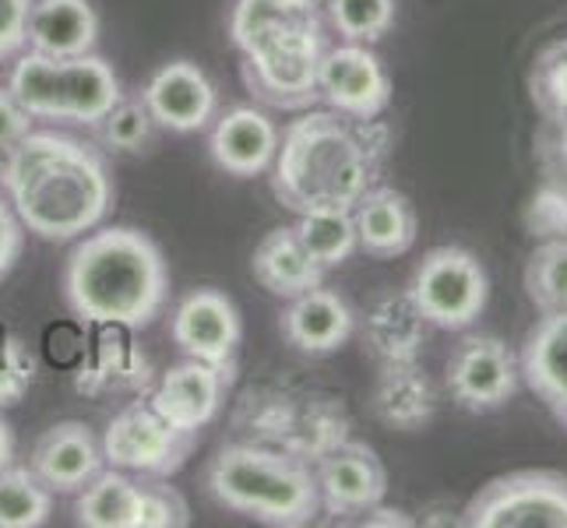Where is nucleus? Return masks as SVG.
<instances>
[{"instance_id":"f257e3e1","label":"nucleus","mask_w":567,"mask_h":528,"mask_svg":"<svg viewBox=\"0 0 567 528\" xmlns=\"http://www.w3.org/2000/svg\"><path fill=\"white\" fill-rule=\"evenodd\" d=\"M0 190L25 232L50 244L85 237L113 205L106 152L61 131H29L0 166Z\"/></svg>"},{"instance_id":"f03ea898","label":"nucleus","mask_w":567,"mask_h":528,"mask_svg":"<svg viewBox=\"0 0 567 528\" xmlns=\"http://www.w3.org/2000/svg\"><path fill=\"white\" fill-rule=\"evenodd\" d=\"M388 127L339 110H303L282 138L271 163V194L289 211L321 205H357L381 184L388 159Z\"/></svg>"},{"instance_id":"7ed1b4c3","label":"nucleus","mask_w":567,"mask_h":528,"mask_svg":"<svg viewBox=\"0 0 567 528\" xmlns=\"http://www.w3.org/2000/svg\"><path fill=\"white\" fill-rule=\"evenodd\" d=\"M169 265L148 232L95 226L64 265V303L82 324L148 328L166 310Z\"/></svg>"},{"instance_id":"20e7f679","label":"nucleus","mask_w":567,"mask_h":528,"mask_svg":"<svg viewBox=\"0 0 567 528\" xmlns=\"http://www.w3.org/2000/svg\"><path fill=\"white\" fill-rule=\"evenodd\" d=\"M212 500L265 525L300 528L321 515L315 468L292 452L261 444H229L208 465Z\"/></svg>"},{"instance_id":"39448f33","label":"nucleus","mask_w":567,"mask_h":528,"mask_svg":"<svg viewBox=\"0 0 567 528\" xmlns=\"http://www.w3.org/2000/svg\"><path fill=\"white\" fill-rule=\"evenodd\" d=\"M14 100L29 110L32 121H68L95 127L124 100L121 77L103 56H47L22 50L8 77Z\"/></svg>"},{"instance_id":"423d86ee","label":"nucleus","mask_w":567,"mask_h":528,"mask_svg":"<svg viewBox=\"0 0 567 528\" xmlns=\"http://www.w3.org/2000/svg\"><path fill=\"white\" fill-rule=\"evenodd\" d=\"M328 46V22L271 29L247 39V43L237 46L244 53L247 92L271 110H310L321 103L318 71Z\"/></svg>"},{"instance_id":"0eeeda50","label":"nucleus","mask_w":567,"mask_h":528,"mask_svg":"<svg viewBox=\"0 0 567 528\" xmlns=\"http://www.w3.org/2000/svg\"><path fill=\"white\" fill-rule=\"evenodd\" d=\"M405 292L413 297L430 328L465 331L486 310L491 279H486V268L473 250L447 244L423 253Z\"/></svg>"},{"instance_id":"6e6552de","label":"nucleus","mask_w":567,"mask_h":528,"mask_svg":"<svg viewBox=\"0 0 567 528\" xmlns=\"http://www.w3.org/2000/svg\"><path fill=\"white\" fill-rule=\"evenodd\" d=\"M468 528H567V473L518 468L497 476L465 504Z\"/></svg>"},{"instance_id":"1a4fd4ad","label":"nucleus","mask_w":567,"mask_h":528,"mask_svg":"<svg viewBox=\"0 0 567 528\" xmlns=\"http://www.w3.org/2000/svg\"><path fill=\"white\" fill-rule=\"evenodd\" d=\"M103 462L131 476L169 479L181 473L187 455L198 444V434L173 426L145 402H131L116 413L103 429Z\"/></svg>"},{"instance_id":"9d476101","label":"nucleus","mask_w":567,"mask_h":528,"mask_svg":"<svg viewBox=\"0 0 567 528\" xmlns=\"http://www.w3.org/2000/svg\"><path fill=\"white\" fill-rule=\"evenodd\" d=\"M444 384L465 413H497L518 395V356L497 335H462L447 356Z\"/></svg>"},{"instance_id":"9b49d317","label":"nucleus","mask_w":567,"mask_h":528,"mask_svg":"<svg viewBox=\"0 0 567 528\" xmlns=\"http://www.w3.org/2000/svg\"><path fill=\"white\" fill-rule=\"evenodd\" d=\"M318 92L328 110L378 121L391 106V77L381 56L363 43H331L321 56Z\"/></svg>"},{"instance_id":"f8f14e48","label":"nucleus","mask_w":567,"mask_h":528,"mask_svg":"<svg viewBox=\"0 0 567 528\" xmlns=\"http://www.w3.org/2000/svg\"><path fill=\"white\" fill-rule=\"evenodd\" d=\"M169 335L181 345L184 356L202 360L226 370L233 377L237 374V349L244 339V321L240 310L226 292L219 289H194L173 310Z\"/></svg>"},{"instance_id":"ddd939ff","label":"nucleus","mask_w":567,"mask_h":528,"mask_svg":"<svg viewBox=\"0 0 567 528\" xmlns=\"http://www.w3.org/2000/svg\"><path fill=\"white\" fill-rule=\"evenodd\" d=\"M321 511L331 518H360L388 494V473L378 452L363 441H342L315 468Z\"/></svg>"},{"instance_id":"4468645a","label":"nucleus","mask_w":567,"mask_h":528,"mask_svg":"<svg viewBox=\"0 0 567 528\" xmlns=\"http://www.w3.org/2000/svg\"><path fill=\"white\" fill-rule=\"evenodd\" d=\"M82 395H145L152 387V363L124 324H85V356L74 370Z\"/></svg>"},{"instance_id":"2eb2a0df","label":"nucleus","mask_w":567,"mask_h":528,"mask_svg":"<svg viewBox=\"0 0 567 528\" xmlns=\"http://www.w3.org/2000/svg\"><path fill=\"white\" fill-rule=\"evenodd\" d=\"M142 103L148 106L155 127L194 134L205 131L219 110V92L212 77L190 61H169L148 77L142 92Z\"/></svg>"},{"instance_id":"dca6fc26","label":"nucleus","mask_w":567,"mask_h":528,"mask_svg":"<svg viewBox=\"0 0 567 528\" xmlns=\"http://www.w3.org/2000/svg\"><path fill=\"white\" fill-rule=\"evenodd\" d=\"M229 384L233 377L226 370L187 356L184 363L169 366L166 374L148 387V405L173 426L198 434V429L208 426L215 413H219Z\"/></svg>"},{"instance_id":"f3484780","label":"nucleus","mask_w":567,"mask_h":528,"mask_svg":"<svg viewBox=\"0 0 567 528\" xmlns=\"http://www.w3.org/2000/svg\"><path fill=\"white\" fill-rule=\"evenodd\" d=\"M29 468L53 494H78L95 473L106 468L103 444L78 420L53 423L47 434L35 441L29 455Z\"/></svg>"},{"instance_id":"a211bd4d","label":"nucleus","mask_w":567,"mask_h":528,"mask_svg":"<svg viewBox=\"0 0 567 528\" xmlns=\"http://www.w3.org/2000/svg\"><path fill=\"white\" fill-rule=\"evenodd\" d=\"M279 138L282 134L268 113L254 106H233L215 121L208 152L223 173L250 180V176H261L271 169L279 152Z\"/></svg>"},{"instance_id":"6ab92c4d","label":"nucleus","mask_w":567,"mask_h":528,"mask_svg":"<svg viewBox=\"0 0 567 528\" xmlns=\"http://www.w3.org/2000/svg\"><path fill=\"white\" fill-rule=\"evenodd\" d=\"M279 328L282 339L297 352H303V356H328V352H336L349 342L357 328V314L339 292L315 286L289 300Z\"/></svg>"},{"instance_id":"aec40b11","label":"nucleus","mask_w":567,"mask_h":528,"mask_svg":"<svg viewBox=\"0 0 567 528\" xmlns=\"http://www.w3.org/2000/svg\"><path fill=\"white\" fill-rule=\"evenodd\" d=\"M522 381L567 429V310L539 314L518 352Z\"/></svg>"},{"instance_id":"412c9836","label":"nucleus","mask_w":567,"mask_h":528,"mask_svg":"<svg viewBox=\"0 0 567 528\" xmlns=\"http://www.w3.org/2000/svg\"><path fill=\"white\" fill-rule=\"evenodd\" d=\"M353 219H357L360 250L378 261H395L402 253H409L420 232L413 201L402 190L384 184H374L353 205Z\"/></svg>"},{"instance_id":"4be33fe9","label":"nucleus","mask_w":567,"mask_h":528,"mask_svg":"<svg viewBox=\"0 0 567 528\" xmlns=\"http://www.w3.org/2000/svg\"><path fill=\"white\" fill-rule=\"evenodd\" d=\"M100 43V14L92 0H32L25 50L47 56H85Z\"/></svg>"},{"instance_id":"5701e85b","label":"nucleus","mask_w":567,"mask_h":528,"mask_svg":"<svg viewBox=\"0 0 567 528\" xmlns=\"http://www.w3.org/2000/svg\"><path fill=\"white\" fill-rule=\"evenodd\" d=\"M250 271L254 282L282 300H292L307 289L324 286V268L310 258V250L300 244L292 226H276L265 232L261 244L254 247Z\"/></svg>"},{"instance_id":"b1692460","label":"nucleus","mask_w":567,"mask_h":528,"mask_svg":"<svg viewBox=\"0 0 567 528\" xmlns=\"http://www.w3.org/2000/svg\"><path fill=\"white\" fill-rule=\"evenodd\" d=\"M437 413V387L426 377L420 360L409 363H381L374 384V416L402 434L423 429Z\"/></svg>"},{"instance_id":"393cba45","label":"nucleus","mask_w":567,"mask_h":528,"mask_svg":"<svg viewBox=\"0 0 567 528\" xmlns=\"http://www.w3.org/2000/svg\"><path fill=\"white\" fill-rule=\"evenodd\" d=\"M142 511L145 476L134 479L110 465L74 494V521L85 528H142Z\"/></svg>"},{"instance_id":"a878e982","label":"nucleus","mask_w":567,"mask_h":528,"mask_svg":"<svg viewBox=\"0 0 567 528\" xmlns=\"http://www.w3.org/2000/svg\"><path fill=\"white\" fill-rule=\"evenodd\" d=\"M426 328L430 324L409 292H384L370 307L363 339L378 356V363H409L420 360V349L426 345Z\"/></svg>"},{"instance_id":"bb28decb","label":"nucleus","mask_w":567,"mask_h":528,"mask_svg":"<svg viewBox=\"0 0 567 528\" xmlns=\"http://www.w3.org/2000/svg\"><path fill=\"white\" fill-rule=\"evenodd\" d=\"M297 237L310 250L324 271L339 268L360 250L357 240V219H353V205H321V208H307L297 219Z\"/></svg>"},{"instance_id":"cd10ccee","label":"nucleus","mask_w":567,"mask_h":528,"mask_svg":"<svg viewBox=\"0 0 567 528\" xmlns=\"http://www.w3.org/2000/svg\"><path fill=\"white\" fill-rule=\"evenodd\" d=\"M53 515V490L32 468H0V528H39Z\"/></svg>"},{"instance_id":"c85d7f7f","label":"nucleus","mask_w":567,"mask_h":528,"mask_svg":"<svg viewBox=\"0 0 567 528\" xmlns=\"http://www.w3.org/2000/svg\"><path fill=\"white\" fill-rule=\"evenodd\" d=\"M399 0H324L328 32H336L342 43L374 46L395 29Z\"/></svg>"},{"instance_id":"c756f323","label":"nucleus","mask_w":567,"mask_h":528,"mask_svg":"<svg viewBox=\"0 0 567 528\" xmlns=\"http://www.w3.org/2000/svg\"><path fill=\"white\" fill-rule=\"evenodd\" d=\"M525 297L539 314L567 310V237L539 240L525 265Z\"/></svg>"},{"instance_id":"7c9ffc66","label":"nucleus","mask_w":567,"mask_h":528,"mask_svg":"<svg viewBox=\"0 0 567 528\" xmlns=\"http://www.w3.org/2000/svg\"><path fill=\"white\" fill-rule=\"evenodd\" d=\"M529 95L543 121L567 131V35L536 53L529 71Z\"/></svg>"},{"instance_id":"2f4dec72","label":"nucleus","mask_w":567,"mask_h":528,"mask_svg":"<svg viewBox=\"0 0 567 528\" xmlns=\"http://www.w3.org/2000/svg\"><path fill=\"white\" fill-rule=\"evenodd\" d=\"M106 152H145L155 138V121L142 100H121L100 124L92 127Z\"/></svg>"},{"instance_id":"473e14b6","label":"nucleus","mask_w":567,"mask_h":528,"mask_svg":"<svg viewBox=\"0 0 567 528\" xmlns=\"http://www.w3.org/2000/svg\"><path fill=\"white\" fill-rule=\"evenodd\" d=\"M32 381H35V360L29 345L11 328L0 324V408L22 402Z\"/></svg>"},{"instance_id":"72a5a7b5","label":"nucleus","mask_w":567,"mask_h":528,"mask_svg":"<svg viewBox=\"0 0 567 528\" xmlns=\"http://www.w3.org/2000/svg\"><path fill=\"white\" fill-rule=\"evenodd\" d=\"M184 525H190L187 500L166 479H145L142 528H184Z\"/></svg>"},{"instance_id":"f704fd0d","label":"nucleus","mask_w":567,"mask_h":528,"mask_svg":"<svg viewBox=\"0 0 567 528\" xmlns=\"http://www.w3.org/2000/svg\"><path fill=\"white\" fill-rule=\"evenodd\" d=\"M529 229L533 237L550 240V237H567V190L546 187L529 208Z\"/></svg>"},{"instance_id":"c9c22d12","label":"nucleus","mask_w":567,"mask_h":528,"mask_svg":"<svg viewBox=\"0 0 567 528\" xmlns=\"http://www.w3.org/2000/svg\"><path fill=\"white\" fill-rule=\"evenodd\" d=\"M43 349H47V360L53 366L78 370V363H82V356H85V324L78 318H74V324L71 321L53 324L47 331V345Z\"/></svg>"},{"instance_id":"e433bc0d","label":"nucleus","mask_w":567,"mask_h":528,"mask_svg":"<svg viewBox=\"0 0 567 528\" xmlns=\"http://www.w3.org/2000/svg\"><path fill=\"white\" fill-rule=\"evenodd\" d=\"M29 11L32 0H0V64L14 61L25 50Z\"/></svg>"},{"instance_id":"4c0bfd02","label":"nucleus","mask_w":567,"mask_h":528,"mask_svg":"<svg viewBox=\"0 0 567 528\" xmlns=\"http://www.w3.org/2000/svg\"><path fill=\"white\" fill-rule=\"evenodd\" d=\"M32 131V116L29 110L14 100V92L8 85H0V166L11 155V148Z\"/></svg>"},{"instance_id":"58836bf2","label":"nucleus","mask_w":567,"mask_h":528,"mask_svg":"<svg viewBox=\"0 0 567 528\" xmlns=\"http://www.w3.org/2000/svg\"><path fill=\"white\" fill-rule=\"evenodd\" d=\"M22 250H25V226L14 215L11 201L4 198V190H0V282L11 276Z\"/></svg>"},{"instance_id":"ea45409f","label":"nucleus","mask_w":567,"mask_h":528,"mask_svg":"<svg viewBox=\"0 0 567 528\" xmlns=\"http://www.w3.org/2000/svg\"><path fill=\"white\" fill-rule=\"evenodd\" d=\"M363 525L367 528H378V525H399V528H409L413 525V518H409L405 511H399V507H370V511L363 515Z\"/></svg>"},{"instance_id":"a19ab883","label":"nucleus","mask_w":567,"mask_h":528,"mask_svg":"<svg viewBox=\"0 0 567 528\" xmlns=\"http://www.w3.org/2000/svg\"><path fill=\"white\" fill-rule=\"evenodd\" d=\"M11 462H14V429L0 416V468H8Z\"/></svg>"}]
</instances>
